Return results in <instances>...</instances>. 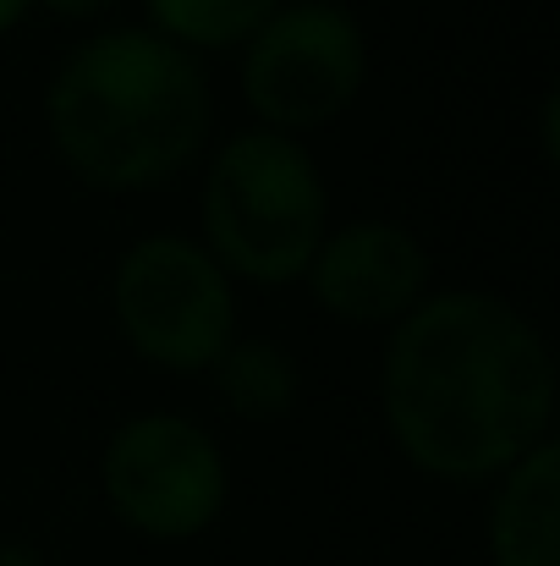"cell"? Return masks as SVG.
Listing matches in <instances>:
<instances>
[{
	"label": "cell",
	"instance_id": "7",
	"mask_svg": "<svg viewBox=\"0 0 560 566\" xmlns=\"http://www.w3.org/2000/svg\"><path fill=\"white\" fill-rule=\"evenodd\" d=\"M303 281L336 325H401L429 297V248L401 220H347L325 231Z\"/></svg>",
	"mask_w": 560,
	"mask_h": 566
},
{
	"label": "cell",
	"instance_id": "3",
	"mask_svg": "<svg viewBox=\"0 0 560 566\" xmlns=\"http://www.w3.org/2000/svg\"><path fill=\"white\" fill-rule=\"evenodd\" d=\"M198 220L209 259L231 281L292 286L330 231V192L297 138L253 127L214 149Z\"/></svg>",
	"mask_w": 560,
	"mask_h": 566
},
{
	"label": "cell",
	"instance_id": "11",
	"mask_svg": "<svg viewBox=\"0 0 560 566\" xmlns=\"http://www.w3.org/2000/svg\"><path fill=\"white\" fill-rule=\"evenodd\" d=\"M44 11H55V17H66V22H94V17H105V11H116L121 0H39Z\"/></svg>",
	"mask_w": 560,
	"mask_h": 566
},
{
	"label": "cell",
	"instance_id": "13",
	"mask_svg": "<svg viewBox=\"0 0 560 566\" xmlns=\"http://www.w3.org/2000/svg\"><path fill=\"white\" fill-rule=\"evenodd\" d=\"M0 566H44V562H39L33 551H22V545H6V539H0Z\"/></svg>",
	"mask_w": 560,
	"mask_h": 566
},
{
	"label": "cell",
	"instance_id": "2",
	"mask_svg": "<svg viewBox=\"0 0 560 566\" xmlns=\"http://www.w3.org/2000/svg\"><path fill=\"white\" fill-rule=\"evenodd\" d=\"M44 122L72 177L99 192H149L203 155L214 99L198 55L149 28H105L55 66Z\"/></svg>",
	"mask_w": 560,
	"mask_h": 566
},
{
	"label": "cell",
	"instance_id": "6",
	"mask_svg": "<svg viewBox=\"0 0 560 566\" xmlns=\"http://www.w3.org/2000/svg\"><path fill=\"white\" fill-rule=\"evenodd\" d=\"M105 506L144 539H198L231 495V468L220 440L182 412L127 418L99 457Z\"/></svg>",
	"mask_w": 560,
	"mask_h": 566
},
{
	"label": "cell",
	"instance_id": "5",
	"mask_svg": "<svg viewBox=\"0 0 560 566\" xmlns=\"http://www.w3.org/2000/svg\"><path fill=\"white\" fill-rule=\"evenodd\" d=\"M369 77V39L341 0H281L242 44V99L264 133H314L341 122Z\"/></svg>",
	"mask_w": 560,
	"mask_h": 566
},
{
	"label": "cell",
	"instance_id": "1",
	"mask_svg": "<svg viewBox=\"0 0 560 566\" xmlns=\"http://www.w3.org/2000/svg\"><path fill=\"white\" fill-rule=\"evenodd\" d=\"M379 407L418 473L484 484L550 440L556 358L517 303L495 292H429L390 325Z\"/></svg>",
	"mask_w": 560,
	"mask_h": 566
},
{
	"label": "cell",
	"instance_id": "8",
	"mask_svg": "<svg viewBox=\"0 0 560 566\" xmlns=\"http://www.w3.org/2000/svg\"><path fill=\"white\" fill-rule=\"evenodd\" d=\"M556 434L500 473L489 501V556L495 566H556Z\"/></svg>",
	"mask_w": 560,
	"mask_h": 566
},
{
	"label": "cell",
	"instance_id": "9",
	"mask_svg": "<svg viewBox=\"0 0 560 566\" xmlns=\"http://www.w3.org/2000/svg\"><path fill=\"white\" fill-rule=\"evenodd\" d=\"M214 390L220 401L247 418V423H275L297 407V390H303V375H297V358L270 342V336H242L231 342L220 358H214Z\"/></svg>",
	"mask_w": 560,
	"mask_h": 566
},
{
	"label": "cell",
	"instance_id": "10",
	"mask_svg": "<svg viewBox=\"0 0 560 566\" xmlns=\"http://www.w3.org/2000/svg\"><path fill=\"white\" fill-rule=\"evenodd\" d=\"M281 0H144L149 33L171 39L187 55L203 50H242Z\"/></svg>",
	"mask_w": 560,
	"mask_h": 566
},
{
	"label": "cell",
	"instance_id": "4",
	"mask_svg": "<svg viewBox=\"0 0 560 566\" xmlns=\"http://www.w3.org/2000/svg\"><path fill=\"white\" fill-rule=\"evenodd\" d=\"M110 314L121 342L166 369L209 375L214 358L236 342V292L209 248L182 231L138 237L110 270Z\"/></svg>",
	"mask_w": 560,
	"mask_h": 566
},
{
	"label": "cell",
	"instance_id": "12",
	"mask_svg": "<svg viewBox=\"0 0 560 566\" xmlns=\"http://www.w3.org/2000/svg\"><path fill=\"white\" fill-rule=\"evenodd\" d=\"M28 6H33V0H0V39H6V33H11L22 17H28Z\"/></svg>",
	"mask_w": 560,
	"mask_h": 566
}]
</instances>
